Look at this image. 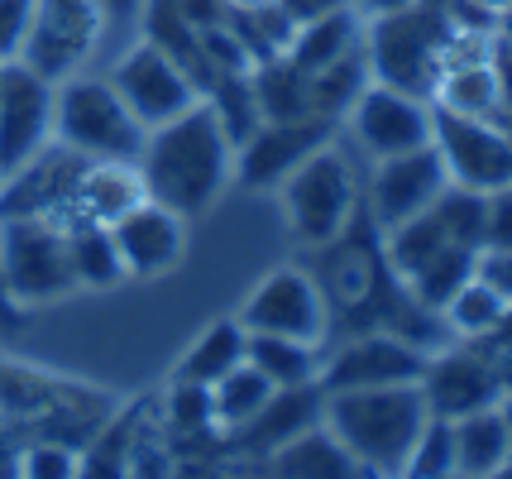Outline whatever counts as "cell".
Instances as JSON below:
<instances>
[{"label": "cell", "instance_id": "6da1fadb", "mask_svg": "<svg viewBox=\"0 0 512 479\" xmlns=\"http://www.w3.org/2000/svg\"><path fill=\"white\" fill-rule=\"evenodd\" d=\"M134 168H139L144 197L197 221L221 202L225 187H235V135L225 130L216 106L201 96L192 111L173 115L144 135Z\"/></svg>", "mask_w": 512, "mask_h": 479}, {"label": "cell", "instance_id": "7a4b0ae2", "mask_svg": "<svg viewBox=\"0 0 512 479\" xmlns=\"http://www.w3.org/2000/svg\"><path fill=\"white\" fill-rule=\"evenodd\" d=\"M431 422L422 384L321 388V427L345 446L364 475H402L422 427Z\"/></svg>", "mask_w": 512, "mask_h": 479}, {"label": "cell", "instance_id": "3957f363", "mask_svg": "<svg viewBox=\"0 0 512 479\" xmlns=\"http://www.w3.org/2000/svg\"><path fill=\"white\" fill-rule=\"evenodd\" d=\"M455 10L450 0H412L402 10H383L364 20V63L374 82L402 87V92L431 96V82L441 72L446 44L455 39Z\"/></svg>", "mask_w": 512, "mask_h": 479}, {"label": "cell", "instance_id": "277c9868", "mask_svg": "<svg viewBox=\"0 0 512 479\" xmlns=\"http://www.w3.org/2000/svg\"><path fill=\"white\" fill-rule=\"evenodd\" d=\"M278 206H283V221H288L292 240L302 250L331 245L335 235H345L364 211V187H359L355 159L335 139H326L316 154H307L278 183Z\"/></svg>", "mask_w": 512, "mask_h": 479}, {"label": "cell", "instance_id": "5b68a950", "mask_svg": "<svg viewBox=\"0 0 512 479\" xmlns=\"http://www.w3.org/2000/svg\"><path fill=\"white\" fill-rule=\"evenodd\" d=\"M144 125L120 101L111 77L72 72L53 82V139L91 163H134L144 149Z\"/></svg>", "mask_w": 512, "mask_h": 479}, {"label": "cell", "instance_id": "8992f818", "mask_svg": "<svg viewBox=\"0 0 512 479\" xmlns=\"http://www.w3.org/2000/svg\"><path fill=\"white\" fill-rule=\"evenodd\" d=\"M0 288L15 307H53L77 293L63 221L48 216L0 221Z\"/></svg>", "mask_w": 512, "mask_h": 479}, {"label": "cell", "instance_id": "52a82bcc", "mask_svg": "<svg viewBox=\"0 0 512 479\" xmlns=\"http://www.w3.org/2000/svg\"><path fill=\"white\" fill-rule=\"evenodd\" d=\"M235 321L245 326L249 336H292V341L326 345V336H331V302H326L312 269L278 264L249 288Z\"/></svg>", "mask_w": 512, "mask_h": 479}, {"label": "cell", "instance_id": "ba28073f", "mask_svg": "<svg viewBox=\"0 0 512 479\" xmlns=\"http://www.w3.org/2000/svg\"><path fill=\"white\" fill-rule=\"evenodd\" d=\"M106 24L111 20L96 0H34L29 24H24V44L15 58L48 82H63V77L87 68Z\"/></svg>", "mask_w": 512, "mask_h": 479}, {"label": "cell", "instance_id": "9c48e42d", "mask_svg": "<svg viewBox=\"0 0 512 479\" xmlns=\"http://www.w3.org/2000/svg\"><path fill=\"white\" fill-rule=\"evenodd\" d=\"M111 87L120 92V101L130 106L144 130H154L163 120L192 111L201 101V87L192 82V72L182 68L158 39H149V34L120 53V63L111 68Z\"/></svg>", "mask_w": 512, "mask_h": 479}, {"label": "cell", "instance_id": "30bf717a", "mask_svg": "<svg viewBox=\"0 0 512 479\" xmlns=\"http://www.w3.org/2000/svg\"><path fill=\"white\" fill-rule=\"evenodd\" d=\"M350 135L369 159H393V154H412L426 149L436 135V106L422 92H402L388 82H364V92L355 96V106L345 111Z\"/></svg>", "mask_w": 512, "mask_h": 479}, {"label": "cell", "instance_id": "8fae6325", "mask_svg": "<svg viewBox=\"0 0 512 479\" xmlns=\"http://www.w3.org/2000/svg\"><path fill=\"white\" fill-rule=\"evenodd\" d=\"M436 154L446 163L450 183L493 197L512 187V130L498 120H479V115H455L436 111Z\"/></svg>", "mask_w": 512, "mask_h": 479}, {"label": "cell", "instance_id": "7c38bea8", "mask_svg": "<svg viewBox=\"0 0 512 479\" xmlns=\"http://www.w3.org/2000/svg\"><path fill=\"white\" fill-rule=\"evenodd\" d=\"M326 139H335V125L321 115H264L249 135L235 139V187L278 192V183Z\"/></svg>", "mask_w": 512, "mask_h": 479}, {"label": "cell", "instance_id": "4fadbf2b", "mask_svg": "<svg viewBox=\"0 0 512 479\" xmlns=\"http://www.w3.org/2000/svg\"><path fill=\"white\" fill-rule=\"evenodd\" d=\"M446 187H450V173L441 163V154H436V144L412 149V154H393V159H374V173L364 183V216L383 235V230L422 216Z\"/></svg>", "mask_w": 512, "mask_h": 479}, {"label": "cell", "instance_id": "5bb4252c", "mask_svg": "<svg viewBox=\"0 0 512 479\" xmlns=\"http://www.w3.org/2000/svg\"><path fill=\"white\" fill-rule=\"evenodd\" d=\"M431 350L407 341L388 326H369L321 360V388H383V384H422Z\"/></svg>", "mask_w": 512, "mask_h": 479}, {"label": "cell", "instance_id": "9a60e30c", "mask_svg": "<svg viewBox=\"0 0 512 479\" xmlns=\"http://www.w3.org/2000/svg\"><path fill=\"white\" fill-rule=\"evenodd\" d=\"M53 144V82L10 58L0 68V168L15 173Z\"/></svg>", "mask_w": 512, "mask_h": 479}, {"label": "cell", "instance_id": "2e32d148", "mask_svg": "<svg viewBox=\"0 0 512 479\" xmlns=\"http://www.w3.org/2000/svg\"><path fill=\"white\" fill-rule=\"evenodd\" d=\"M187 216H178L173 206L154 202H134L120 221L111 226L115 250H120V264H125V278H139V283H154V278H168L187 259Z\"/></svg>", "mask_w": 512, "mask_h": 479}, {"label": "cell", "instance_id": "e0dca14e", "mask_svg": "<svg viewBox=\"0 0 512 479\" xmlns=\"http://www.w3.org/2000/svg\"><path fill=\"white\" fill-rule=\"evenodd\" d=\"M87 159L63 149L58 139L39 149L29 163H20L15 173H5L0 183V221L10 216H48V221H67L72 216V192L82 178Z\"/></svg>", "mask_w": 512, "mask_h": 479}, {"label": "cell", "instance_id": "ac0fdd59", "mask_svg": "<svg viewBox=\"0 0 512 479\" xmlns=\"http://www.w3.org/2000/svg\"><path fill=\"white\" fill-rule=\"evenodd\" d=\"M422 393L436 417H465L474 408L503 403V374L493 365V355L479 350V341H465V350H431L422 374Z\"/></svg>", "mask_w": 512, "mask_h": 479}, {"label": "cell", "instance_id": "d6986e66", "mask_svg": "<svg viewBox=\"0 0 512 479\" xmlns=\"http://www.w3.org/2000/svg\"><path fill=\"white\" fill-rule=\"evenodd\" d=\"M450 427H455V475H469V479L503 475L508 446H512V422L503 412V403L474 408L465 417H450Z\"/></svg>", "mask_w": 512, "mask_h": 479}, {"label": "cell", "instance_id": "ffe728a7", "mask_svg": "<svg viewBox=\"0 0 512 479\" xmlns=\"http://www.w3.org/2000/svg\"><path fill=\"white\" fill-rule=\"evenodd\" d=\"M359 44H364V15H359V10H335V15L297 24L288 48H283V58H288L297 72L312 77V72L340 63L345 53H355Z\"/></svg>", "mask_w": 512, "mask_h": 479}, {"label": "cell", "instance_id": "44dd1931", "mask_svg": "<svg viewBox=\"0 0 512 479\" xmlns=\"http://www.w3.org/2000/svg\"><path fill=\"white\" fill-rule=\"evenodd\" d=\"M134 202H144V183H139V168L134 163H91L87 159L82 178H77V192H72V216L115 226Z\"/></svg>", "mask_w": 512, "mask_h": 479}, {"label": "cell", "instance_id": "7402d4cb", "mask_svg": "<svg viewBox=\"0 0 512 479\" xmlns=\"http://www.w3.org/2000/svg\"><path fill=\"white\" fill-rule=\"evenodd\" d=\"M63 235H67V259H72L77 288H87V293H111V288L125 283V264H120L111 226L87 221V216H72V221H63Z\"/></svg>", "mask_w": 512, "mask_h": 479}, {"label": "cell", "instance_id": "603a6c76", "mask_svg": "<svg viewBox=\"0 0 512 479\" xmlns=\"http://www.w3.org/2000/svg\"><path fill=\"white\" fill-rule=\"evenodd\" d=\"M264 465L273 475H302V479H335V475H359L355 460L345 456V446L335 441L326 427H321V417H316L312 427H302V432H292L288 441H278L273 451L264 456Z\"/></svg>", "mask_w": 512, "mask_h": 479}, {"label": "cell", "instance_id": "cb8c5ba5", "mask_svg": "<svg viewBox=\"0 0 512 479\" xmlns=\"http://www.w3.org/2000/svg\"><path fill=\"white\" fill-rule=\"evenodd\" d=\"M273 393H278V388L264 379V369H254L249 360H240L230 374H221L216 384L206 388V403H211V427H216V432H225V436L245 432L249 422H254V417L273 403Z\"/></svg>", "mask_w": 512, "mask_h": 479}, {"label": "cell", "instance_id": "d4e9b609", "mask_svg": "<svg viewBox=\"0 0 512 479\" xmlns=\"http://www.w3.org/2000/svg\"><path fill=\"white\" fill-rule=\"evenodd\" d=\"M245 345H249V331L235 317H230V321H225V317L211 321L197 341L187 345V355H182L178 369H173V384L211 388L221 374H230V369L245 360Z\"/></svg>", "mask_w": 512, "mask_h": 479}, {"label": "cell", "instance_id": "484cf974", "mask_svg": "<svg viewBox=\"0 0 512 479\" xmlns=\"http://www.w3.org/2000/svg\"><path fill=\"white\" fill-rule=\"evenodd\" d=\"M245 360L254 369H264V379L273 388H307L321 384V345L292 341V336H249Z\"/></svg>", "mask_w": 512, "mask_h": 479}, {"label": "cell", "instance_id": "4316f807", "mask_svg": "<svg viewBox=\"0 0 512 479\" xmlns=\"http://www.w3.org/2000/svg\"><path fill=\"white\" fill-rule=\"evenodd\" d=\"M508 317H512V307L493 293V288H484L474 274H469L465 283L446 297V307H441L446 331H450V336H460V341H489V336Z\"/></svg>", "mask_w": 512, "mask_h": 479}, {"label": "cell", "instance_id": "83f0119b", "mask_svg": "<svg viewBox=\"0 0 512 479\" xmlns=\"http://www.w3.org/2000/svg\"><path fill=\"white\" fill-rule=\"evenodd\" d=\"M402 475H412V479L455 475V427H450V417H436V412H431V422H426L422 436H417V446H412V456L402 465Z\"/></svg>", "mask_w": 512, "mask_h": 479}, {"label": "cell", "instance_id": "f1b7e54d", "mask_svg": "<svg viewBox=\"0 0 512 479\" xmlns=\"http://www.w3.org/2000/svg\"><path fill=\"white\" fill-rule=\"evenodd\" d=\"M15 475H29V479L82 475V456L67 441H58V436H39V441H29L20 456H15Z\"/></svg>", "mask_w": 512, "mask_h": 479}, {"label": "cell", "instance_id": "f546056e", "mask_svg": "<svg viewBox=\"0 0 512 479\" xmlns=\"http://www.w3.org/2000/svg\"><path fill=\"white\" fill-rule=\"evenodd\" d=\"M469 274L479 278L484 288H493V293L512 307V245H493V240H484V245L474 250V269H469Z\"/></svg>", "mask_w": 512, "mask_h": 479}, {"label": "cell", "instance_id": "4dcf8cb0", "mask_svg": "<svg viewBox=\"0 0 512 479\" xmlns=\"http://www.w3.org/2000/svg\"><path fill=\"white\" fill-rule=\"evenodd\" d=\"M163 5H168L192 34H206V29L230 24V0H163Z\"/></svg>", "mask_w": 512, "mask_h": 479}, {"label": "cell", "instance_id": "1f68e13d", "mask_svg": "<svg viewBox=\"0 0 512 479\" xmlns=\"http://www.w3.org/2000/svg\"><path fill=\"white\" fill-rule=\"evenodd\" d=\"M455 20L474 29H508L512 34V0H450Z\"/></svg>", "mask_w": 512, "mask_h": 479}, {"label": "cell", "instance_id": "d6a6232c", "mask_svg": "<svg viewBox=\"0 0 512 479\" xmlns=\"http://www.w3.org/2000/svg\"><path fill=\"white\" fill-rule=\"evenodd\" d=\"M29 10H34V0H0V63H10L20 53Z\"/></svg>", "mask_w": 512, "mask_h": 479}, {"label": "cell", "instance_id": "836d02e7", "mask_svg": "<svg viewBox=\"0 0 512 479\" xmlns=\"http://www.w3.org/2000/svg\"><path fill=\"white\" fill-rule=\"evenodd\" d=\"M273 5L292 20V29L307 20H321V15H335V10H359V0H273Z\"/></svg>", "mask_w": 512, "mask_h": 479}, {"label": "cell", "instance_id": "e575fe53", "mask_svg": "<svg viewBox=\"0 0 512 479\" xmlns=\"http://www.w3.org/2000/svg\"><path fill=\"white\" fill-rule=\"evenodd\" d=\"M96 5L106 10V20H134L144 10V0H96Z\"/></svg>", "mask_w": 512, "mask_h": 479}, {"label": "cell", "instance_id": "d590c367", "mask_svg": "<svg viewBox=\"0 0 512 479\" xmlns=\"http://www.w3.org/2000/svg\"><path fill=\"white\" fill-rule=\"evenodd\" d=\"M402 5H412V0H359L364 15H383V10H402Z\"/></svg>", "mask_w": 512, "mask_h": 479}, {"label": "cell", "instance_id": "8d00e7d4", "mask_svg": "<svg viewBox=\"0 0 512 479\" xmlns=\"http://www.w3.org/2000/svg\"><path fill=\"white\" fill-rule=\"evenodd\" d=\"M503 475H512V446H508V465H503Z\"/></svg>", "mask_w": 512, "mask_h": 479}, {"label": "cell", "instance_id": "74e56055", "mask_svg": "<svg viewBox=\"0 0 512 479\" xmlns=\"http://www.w3.org/2000/svg\"><path fill=\"white\" fill-rule=\"evenodd\" d=\"M0 183H5V168H0Z\"/></svg>", "mask_w": 512, "mask_h": 479}, {"label": "cell", "instance_id": "f35d334b", "mask_svg": "<svg viewBox=\"0 0 512 479\" xmlns=\"http://www.w3.org/2000/svg\"><path fill=\"white\" fill-rule=\"evenodd\" d=\"M0 68H5V63H0Z\"/></svg>", "mask_w": 512, "mask_h": 479}]
</instances>
